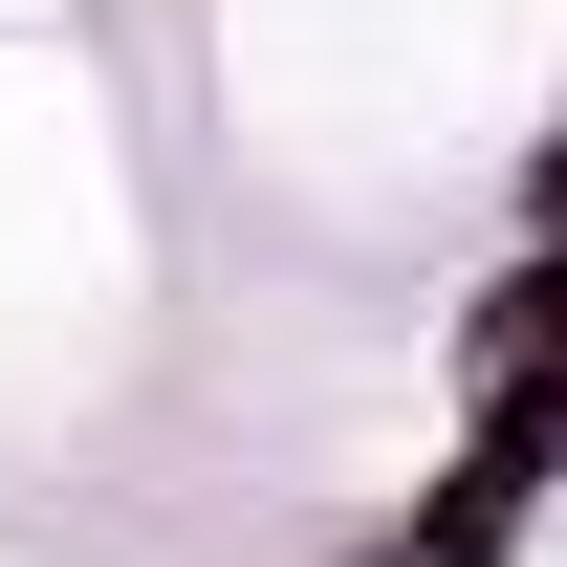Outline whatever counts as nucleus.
<instances>
[{"instance_id":"f257e3e1","label":"nucleus","mask_w":567,"mask_h":567,"mask_svg":"<svg viewBox=\"0 0 567 567\" xmlns=\"http://www.w3.org/2000/svg\"><path fill=\"white\" fill-rule=\"evenodd\" d=\"M546 371H567V262H524V284L481 306V393H502V458L546 436Z\"/></svg>"}]
</instances>
